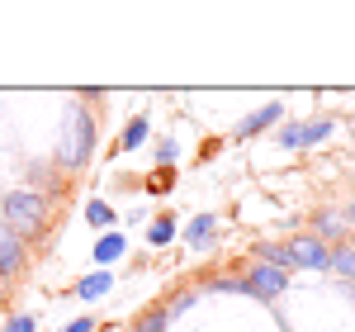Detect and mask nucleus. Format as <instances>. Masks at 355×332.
<instances>
[{
	"mask_svg": "<svg viewBox=\"0 0 355 332\" xmlns=\"http://www.w3.org/2000/svg\"><path fill=\"white\" fill-rule=\"evenodd\" d=\"M0 209H5V228L24 242V238H43L48 233V223H53V204H48V194H33V190H10L0 199Z\"/></svg>",
	"mask_w": 355,
	"mask_h": 332,
	"instance_id": "obj_1",
	"label": "nucleus"
},
{
	"mask_svg": "<svg viewBox=\"0 0 355 332\" xmlns=\"http://www.w3.org/2000/svg\"><path fill=\"white\" fill-rule=\"evenodd\" d=\"M90 152H95V119H90V110H85V105H71L57 162L67 166V171H81V166H90Z\"/></svg>",
	"mask_w": 355,
	"mask_h": 332,
	"instance_id": "obj_2",
	"label": "nucleus"
},
{
	"mask_svg": "<svg viewBox=\"0 0 355 332\" xmlns=\"http://www.w3.org/2000/svg\"><path fill=\"white\" fill-rule=\"evenodd\" d=\"M284 256H289V266H308V271L331 266V247H327V242H318L313 233H294V238L284 242Z\"/></svg>",
	"mask_w": 355,
	"mask_h": 332,
	"instance_id": "obj_3",
	"label": "nucleus"
},
{
	"mask_svg": "<svg viewBox=\"0 0 355 332\" xmlns=\"http://www.w3.org/2000/svg\"><path fill=\"white\" fill-rule=\"evenodd\" d=\"M284 280H289V271H275V266H266V261H256L251 266V276L237 280L246 294H256V299H275V294H284Z\"/></svg>",
	"mask_w": 355,
	"mask_h": 332,
	"instance_id": "obj_4",
	"label": "nucleus"
},
{
	"mask_svg": "<svg viewBox=\"0 0 355 332\" xmlns=\"http://www.w3.org/2000/svg\"><path fill=\"white\" fill-rule=\"evenodd\" d=\"M28 271V247L0 223V280H19Z\"/></svg>",
	"mask_w": 355,
	"mask_h": 332,
	"instance_id": "obj_5",
	"label": "nucleus"
},
{
	"mask_svg": "<svg viewBox=\"0 0 355 332\" xmlns=\"http://www.w3.org/2000/svg\"><path fill=\"white\" fill-rule=\"evenodd\" d=\"M331 128H336L331 119H313V124H289V128L279 133V147H294V152H299V147H313V142L327 138Z\"/></svg>",
	"mask_w": 355,
	"mask_h": 332,
	"instance_id": "obj_6",
	"label": "nucleus"
},
{
	"mask_svg": "<svg viewBox=\"0 0 355 332\" xmlns=\"http://www.w3.org/2000/svg\"><path fill=\"white\" fill-rule=\"evenodd\" d=\"M279 114H284V105H279V100H270V105H261L256 114H246L242 124H237V138H251V133H261V128H270V124L279 119Z\"/></svg>",
	"mask_w": 355,
	"mask_h": 332,
	"instance_id": "obj_7",
	"label": "nucleus"
},
{
	"mask_svg": "<svg viewBox=\"0 0 355 332\" xmlns=\"http://www.w3.org/2000/svg\"><path fill=\"white\" fill-rule=\"evenodd\" d=\"M214 233H218V219L204 214V219H194L190 228H185V242H190L194 251H204V247H214Z\"/></svg>",
	"mask_w": 355,
	"mask_h": 332,
	"instance_id": "obj_8",
	"label": "nucleus"
},
{
	"mask_svg": "<svg viewBox=\"0 0 355 332\" xmlns=\"http://www.w3.org/2000/svg\"><path fill=\"white\" fill-rule=\"evenodd\" d=\"M142 142H147V114L128 119V128H123V138H119V152H137Z\"/></svg>",
	"mask_w": 355,
	"mask_h": 332,
	"instance_id": "obj_9",
	"label": "nucleus"
},
{
	"mask_svg": "<svg viewBox=\"0 0 355 332\" xmlns=\"http://www.w3.org/2000/svg\"><path fill=\"white\" fill-rule=\"evenodd\" d=\"M166 323H171V318H166V308H142V313H137L133 318V332H166Z\"/></svg>",
	"mask_w": 355,
	"mask_h": 332,
	"instance_id": "obj_10",
	"label": "nucleus"
},
{
	"mask_svg": "<svg viewBox=\"0 0 355 332\" xmlns=\"http://www.w3.org/2000/svg\"><path fill=\"white\" fill-rule=\"evenodd\" d=\"M331 271H336L341 280H355V247H346V242H341V247L331 251Z\"/></svg>",
	"mask_w": 355,
	"mask_h": 332,
	"instance_id": "obj_11",
	"label": "nucleus"
},
{
	"mask_svg": "<svg viewBox=\"0 0 355 332\" xmlns=\"http://www.w3.org/2000/svg\"><path fill=\"white\" fill-rule=\"evenodd\" d=\"M114 256H123V233H110V238H100V247H95V261H100V266H110Z\"/></svg>",
	"mask_w": 355,
	"mask_h": 332,
	"instance_id": "obj_12",
	"label": "nucleus"
},
{
	"mask_svg": "<svg viewBox=\"0 0 355 332\" xmlns=\"http://www.w3.org/2000/svg\"><path fill=\"white\" fill-rule=\"evenodd\" d=\"M110 290V271H95V276L81 280V299H95V294H105Z\"/></svg>",
	"mask_w": 355,
	"mask_h": 332,
	"instance_id": "obj_13",
	"label": "nucleus"
},
{
	"mask_svg": "<svg viewBox=\"0 0 355 332\" xmlns=\"http://www.w3.org/2000/svg\"><path fill=\"white\" fill-rule=\"evenodd\" d=\"M171 223H175V219H157L152 228H147V238H152V247H166V242L175 238V228H171Z\"/></svg>",
	"mask_w": 355,
	"mask_h": 332,
	"instance_id": "obj_14",
	"label": "nucleus"
},
{
	"mask_svg": "<svg viewBox=\"0 0 355 332\" xmlns=\"http://www.w3.org/2000/svg\"><path fill=\"white\" fill-rule=\"evenodd\" d=\"M85 219H90V228H110V223H114V209H110V204H100V199H95V204L85 209Z\"/></svg>",
	"mask_w": 355,
	"mask_h": 332,
	"instance_id": "obj_15",
	"label": "nucleus"
},
{
	"mask_svg": "<svg viewBox=\"0 0 355 332\" xmlns=\"http://www.w3.org/2000/svg\"><path fill=\"white\" fill-rule=\"evenodd\" d=\"M313 238H318V242H322V238H341V219H336V214H322V219H318V233H313Z\"/></svg>",
	"mask_w": 355,
	"mask_h": 332,
	"instance_id": "obj_16",
	"label": "nucleus"
},
{
	"mask_svg": "<svg viewBox=\"0 0 355 332\" xmlns=\"http://www.w3.org/2000/svg\"><path fill=\"white\" fill-rule=\"evenodd\" d=\"M190 304H194V290H180V294H175L171 304H162V308H166V318H175V313H185Z\"/></svg>",
	"mask_w": 355,
	"mask_h": 332,
	"instance_id": "obj_17",
	"label": "nucleus"
},
{
	"mask_svg": "<svg viewBox=\"0 0 355 332\" xmlns=\"http://www.w3.org/2000/svg\"><path fill=\"white\" fill-rule=\"evenodd\" d=\"M5 332H33V313H15V318L5 323Z\"/></svg>",
	"mask_w": 355,
	"mask_h": 332,
	"instance_id": "obj_18",
	"label": "nucleus"
},
{
	"mask_svg": "<svg viewBox=\"0 0 355 332\" xmlns=\"http://www.w3.org/2000/svg\"><path fill=\"white\" fill-rule=\"evenodd\" d=\"M147 190H157V194H166V190H171V171H162V176H152V185H147Z\"/></svg>",
	"mask_w": 355,
	"mask_h": 332,
	"instance_id": "obj_19",
	"label": "nucleus"
},
{
	"mask_svg": "<svg viewBox=\"0 0 355 332\" xmlns=\"http://www.w3.org/2000/svg\"><path fill=\"white\" fill-rule=\"evenodd\" d=\"M62 332H95V318H76V323H67Z\"/></svg>",
	"mask_w": 355,
	"mask_h": 332,
	"instance_id": "obj_20",
	"label": "nucleus"
},
{
	"mask_svg": "<svg viewBox=\"0 0 355 332\" xmlns=\"http://www.w3.org/2000/svg\"><path fill=\"white\" fill-rule=\"evenodd\" d=\"M157 162H162V166L175 162V147H171V142H162V147H157Z\"/></svg>",
	"mask_w": 355,
	"mask_h": 332,
	"instance_id": "obj_21",
	"label": "nucleus"
},
{
	"mask_svg": "<svg viewBox=\"0 0 355 332\" xmlns=\"http://www.w3.org/2000/svg\"><path fill=\"white\" fill-rule=\"evenodd\" d=\"M346 219H351V223H355V204H351V209H346Z\"/></svg>",
	"mask_w": 355,
	"mask_h": 332,
	"instance_id": "obj_22",
	"label": "nucleus"
}]
</instances>
